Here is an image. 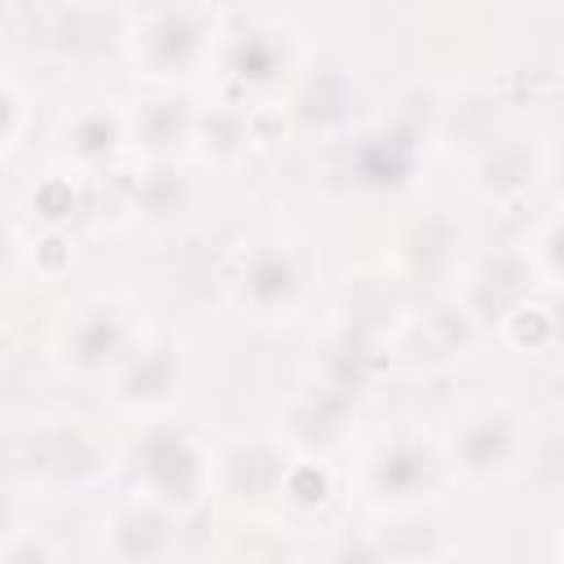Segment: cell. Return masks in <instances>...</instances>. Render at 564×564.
<instances>
[{
    "label": "cell",
    "instance_id": "e0dca14e",
    "mask_svg": "<svg viewBox=\"0 0 564 564\" xmlns=\"http://www.w3.org/2000/svg\"><path fill=\"white\" fill-rule=\"evenodd\" d=\"M4 564H53L48 560V551H44V542H35V538H26V542H18L9 555H4Z\"/></svg>",
    "mask_w": 564,
    "mask_h": 564
},
{
    "label": "cell",
    "instance_id": "5bb4252c",
    "mask_svg": "<svg viewBox=\"0 0 564 564\" xmlns=\"http://www.w3.org/2000/svg\"><path fill=\"white\" fill-rule=\"evenodd\" d=\"M137 198H141L154 216H167V212H181V207H185L189 189H185V181H181L176 172H150L145 185L137 189Z\"/></svg>",
    "mask_w": 564,
    "mask_h": 564
},
{
    "label": "cell",
    "instance_id": "6da1fadb",
    "mask_svg": "<svg viewBox=\"0 0 564 564\" xmlns=\"http://www.w3.org/2000/svg\"><path fill=\"white\" fill-rule=\"evenodd\" d=\"M137 476L154 489L159 502H181V507L194 502L198 485H203V467H198L194 445L181 432H163V427L137 445Z\"/></svg>",
    "mask_w": 564,
    "mask_h": 564
},
{
    "label": "cell",
    "instance_id": "52a82bcc",
    "mask_svg": "<svg viewBox=\"0 0 564 564\" xmlns=\"http://www.w3.org/2000/svg\"><path fill=\"white\" fill-rule=\"evenodd\" d=\"M242 286L260 308H273V304H286L295 295V269L282 251H260L242 269Z\"/></svg>",
    "mask_w": 564,
    "mask_h": 564
},
{
    "label": "cell",
    "instance_id": "5b68a950",
    "mask_svg": "<svg viewBox=\"0 0 564 564\" xmlns=\"http://www.w3.org/2000/svg\"><path fill=\"white\" fill-rule=\"evenodd\" d=\"M31 471L53 480H79L84 471H93V449L75 432H44L31 445Z\"/></svg>",
    "mask_w": 564,
    "mask_h": 564
},
{
    "label": "cell",
    "instance_id": "ba28073f",
    "mask_svg": "<svg viewBox=\"0 0 564 564\" xmlns=\"http://www.w3.org/2000/svg\"><path fill=\"white\" fill-rule=\"evenodd\" d=\"M282 463L269 445H247V449H234L229 458V485L242 494V498H264L282 485Z\"/></svg>",
    "mask_w": 564,
    "mask_h": 564
},
{
    "label": "cell",
    "instance_id": "9a60e30c",
    "mask_svg": "<svg viewBox=\"0 0 564 564\" xmlns=\"http://www.w3.org/2000/svg\"><path fill=\"white\" fill-rule=\"evenodd\" d=\"M449 242H454V234H449V225L445 220H427L423 229H419V238H414V264L419 269H441L445 260H449Z\"/></svg>",
    "mask_w": 564,
    "mask_h": 564
},
{
    "label": "cell",
    "instance_id": "3957f363",
    "mask_svg": "<svg viewBox=\"0 0 564 564\" xmlns=\"http://www.w3.org/2000/svg\"><path fill=\"white\" fill-rule=\"evenodd\" d=\"M458 454H463V467L476 471V476H489V471H502L516 454V427L507 414H480L463 427V441H458Z\"/></svg>",
    "mask_w": 564,
    "mask_h": 564
},
{
    "label": "cell",
    "instance_id": "8fae6325",
    "mask_svg": "<svg viewBox=\"0 0 564 564\" xmlns=\"http://www.w3.org/2000/svg\"><path fill=\"white\" fill-rule=\"evenodd\" d=\"M123 330H119V317L110 313H88L79 326H75V361L79 366H101L115 348H119Z\"/></svg>",
    "mask_w": 564,
    "mask_h": 564
},
{
    "label": "cell",
    "instance_id": "277c9868",
    "mask_svg": "<svg viewBox=\"0 0 564 564\" xmlns=\"http://www.w3.org/2000/svg\"><path fill=\"white\" fill-rule=\"evenodd\" d=\"M172 546V524L159 507H128L115 520V551L132 564H150Z\"/></svg>",
    "mask_w": 564,
    "mask_h": 564
},
{
    "label": "cell",
    "instance_id": "9c48e42d",
    "mask_svg": "<svg viewBox=\"0 0 564 564\" xmlns=\"http://www.w3.org/2000/svg\"><path fill=\"white\" fill-rule=\"evenodd\" d=\"M524 264L516 260V256H494L485 269H480V282H476V304L485 308L489 304V295L498 291V300H494V313H511V308H520L524 304Z\"/></svg>",
    "mask_w": 564,
    "mask_h": 564
},
{
    "label": "cell",
    "instance_id": "7c38bea8",
    "mask_svg": "<svg viewBox=\"0 0 564 564\" xmlns=\"http://www.w3.org/2000/svg\"><path fill=\"white\" fill-rule=\"evenodd\" d=\"M141 132H145V141H154V145H176V141L189 132V110H185V101H172V97L150 101L145 115H141Z\"/></svg>",
    "mask_w": 564,
    "mask_h": 564
},
{
    "label": "cell",
    "instance_id": "8992f818",
    "mask_svg": "<svg viewBox=\"0 0 564 564\" xmlns=\"http://www.w3.org/2000/svg\"><path fill=\"white\" fill-rule=\"evenodd\" d=\"M432 480V454L414 441H397L392 449L379 454L375 463V485L379 494H414L419 485Z\"/></svg>",
    "mask_w": 564,
    "mask_h": 564
},
{
    "label": "cell",
    "instance_id": "ac0fdd59",
    "mask_svg": "<svg viewBox=\"0 0 564 564\" xmlns=\"http://www.w3.org/2000/svg\"><path fill=\"white\" fill-rule=\"evenodd\" d=\"M4 123H9V97L0 93V128H4Z\"/></svg>",
    "mask_w": 564,
    "mask_h": 564
},
{
    "label": "cell",
    "instance_id": "30bf717a",
    "mask_svg": "<svg viewBox=\"0 0 564 564\" xmlns=\"http://www.w3.org/2000/svg\"><path fill=\"white\" fill-rule=\"evenodd\" d=\"M172 388H176V361H172L167 348L145 352V357L132 366V375L123 379V397H128V401H159V397H167Z\"/></svg>",
    "mask_w": 564,
    "mask_h": 564
},
{
    "label": "cell",
    "instance_id": "7a4b0ae2",
    "mask_svg": "<svg viewBox=\"0 0 564 564\" xmlns=\"http://www.w3.org/2000/svg\"><path fill=\"white\" fill-rule=\"evenodd\" d=\"M141 35H145V40H141L145 57H150L159 70H176V66L194 62L198 40H203V22H198V13H189V9H154Z\"/></svg>",
    "mask_w": 564,
    "mask_h": 564
},
{
    "label": "cell",
    "instance_id": "4fadbf2b",
    "mask_svg": "<svg viewBox=\"0 0 564 564\" xmlns=\"http://www.w3.org/2000/svg\"><path fill=\"white\" fill-rule=\"evenodd\" d=\"M234 70L242 79H273L278 75V40H269V31H247L238 40Z\"/></svg>",
    "mask_w": 564,
    "mask_h": 564
},
{
    "label": "cell",
    "instance_id": "2e32d148",
    "mask_svg": "<svg viewBox=\"0 0 564 564\" xmlns=\"http://www.w3.org/2000/svg\"><path fill=\"white\" fill-rule=\"evenodd\" d=\"M75 145H79V154H106L115 145V123L106 115H84L75 123Z\"/></svg>",
    "mask_w": 564,
    "mask_h": 564
}]
</instances>
